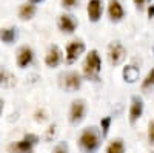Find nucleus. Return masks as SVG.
Segmentation results:
<instances>
[{
  "mask_svg": "<svg viewBox=\"0 0 154 153\" xmlns=\"http://www.w3.org/2000/svg\"><path fill=\"white\" fill-rule=\"evenodd\" d=\"M35 12H37V6H35L34 3H29V2H28V3L20 5V8H19V11H17V14H19V19H20V20L26 22V20L34 19Z\"/></svg>",
  "mask_w": 154,
  "mask_h": 153,
  "instance_id": "obj_16",
  "label": "nucleus"
},
{
  "mask_svg": "<svg viewBox=\"0 0 154 153\" xmlns=\"http://www.w3.org/2000/svg\"><path fill=\"white\" fill-rule=\"evenodd\" d=\"M106 56H108V62L111 63V67H119L126 59V48L119 40H114L108 45Z\"/></svg>",
  "mask_w": 154,
  "mask_h": 153,
  "instance_id": "obj_5",
  "label": "nucleus"
},
{
  "mask_svg": "<svg viewBox=\"0 0 154 153\" xmlns=\"http://www.w3.org/2000/svg\"><path fill=\"white\" fill-rule=\"evenodd\" d=\"M133 2H134V5H136V8H137L139 11H142V9L145 8V5H146L148 0H133Z\"/></svg>",
  "mask_w": 154,
  "mask_h": 153,
  "instance_id": "obj_26",
  "label": "nucleus"
},
{
  "mask_svg": "<svg viewBox=\"0 0 154 153\" xmlns=\"http://www.w3.org/2000/svg\"><path fill=\"white\" fill-rule=\"evenodd\" d=\"M38 142L40 138L35 133H26L20 141L11 142L8 145V153H34V148Z\"/></svg>",
  "mask_w": 154,
  "mask_h": 153,
  "instance_id": "obj_3",
  "label": "nucleus"
},
{
  "mask_svg": "<svg viewBox=\"0 0 154 153\" xmlns=\"http://www.w3.org/2000/svg\"><path fill=\"white\" fill-rule=\"evenodd\" d=\"M57 135V124H51L48 129H46V135H45V139L46 141H53Z\"/></svg>",
  "mask_w": 154,
  "mask_h": 153,
  "instance_id": "obj_21",
  "label": "nucleus"
},
{
  "mask_svg": "<svg viewBox=\"0 0 154 153\" xmlns=\"http://www.w3.org/2000/svg\"><path fill=\"white\" fill-rule=\"evenodd\" d=\"M105 153H125V142L122 138H116L105 148Z\"/></svg>",
  "mask_w": 154,
  "mask_h": 153,
  "instance_id": "obj_18",
  "label": "nucleus"
},
{
  "mask_svg": "<svg viewBox=\"0 0 154 153\" xmlns=\"http://www.w3.org/2000/svg\"><path fill=\"white\" fill-rule=\"evenodd\" d=\"M19 37V31L16 27H5V28H0V40L6 45H11L17 40Z\"/></svg>",
  "mask_w": 154,
  "mask_h": 153,
  "instance_id": "obj_14",
  "label": "nucleus"
},
{
  "mask_svg": "<svg viewBox=\"0 0 154 153\" xmlns=\"http://www.w3.org/2000/svg\"><path fill=\"white\" fill-rule=\"evenodd\" d=\"M122 78L128 84H134L140 78V70L134 65H125L123 70H122Z\"/></svg>",
  "mask_w": 154,
  "mask_h": 153,
  "instance_id": "obj_17",
  "label": "nucleus"
},
{
  "mask_svg": "<svg viewBox=\"0 0 154 153\" xmlns=\"http://www.w3.org/2000/svg\"><path fill=\"white\" fill-rule=\"evenodd\" d=\"M34 60V51L31 46L23 45L17 49V56H16V62L19 68H26L28 65H31V62Z\"/></svg>",
  "mask_w": 154,
  "mask_h": 153,
  "instance_id": "obj_12",
  "label": "nucleus"
},
{
  "mask_svg": "<svg viewBox=\"0 0 154 153\" xmlns=\"http://www.w3.org/2000/svg\"><path fill=\"white\" fill-rule=\"evenodd\" d=\"M100 71H102V59L97 49H89V53L85 56V60L82 63V73L83 78L97 82L100 79Z\"/></svg>",
  "mask_w": 154,
  "mask_h": 153,
  "instance_id": "obj_2",
  "label": "nucleus"
},
{
  "mask_svg": "<svg viewBox=\"0 0 154 153\" xmlns=\"http://www.w3.org/2000/svg\"><path fill=\"white\" fill-rule=\"evenodd\" d=\"M63 62V51L57 45H51L45 54V65L48 68H57Z\"/></svg>",
  "mask_w": 154,
  "mask_h": 153,
  "instance_id": "obj_10",
  "label": "nucleus"
},
{
  "mask_svg": "<svg viewBox=\"0 0 154 153\" xmlns=\"http://www.w3.org/2000/svg\"><path fill=\"white\" fill-rule=\"evenodd\" d=\"M28 2H29V3H34V5H35V3H40V2H43V0H28Z\"/></svg>",
  "mask_w": 154,
  "mask_h": 153,
  "instance_id": "obj_29",
  "label": "nucleus"
},
{
  "mask_svg": "<svg viewBox=\"0 0 154 153\" xmlns=\"http://www.w3.org/2000/svg\"><path fill=\"white\" fill-rule=\"evenodd\" d=\"M145 110V104H143V99L140 96H133L131 102H130V108H128V119H130V124L134 125L143 114Z\"/></svg>",
  "mask_w": 154,
  "mask_h": 153,
  "instance_id": "obj_8",
  "label": "nucleus"
},
{
  "mask_svg": "<svg viewBox=\"0 0 154 153\" xmlns=\"http://www.w3.org/2000/svg\"><path fill=\"white\" fill-rule=\"evenodd\" d=\"M146 14H148V19H154V3H151L146 8Z\"/></svg>",
  "mask_w": 154,
  "mask_h": 153,
  "instance_id": "obj_27",
  "label": "nucleus"
},
{
  "mask_svg": "<svg viewBox=\"0 0 154 153\" xmlns=\"http://www.w3.org/2000/svg\"><path fill=\"white\" fill-rule=\"evenodd\" d=\"M148 2H151V0H148Z\"/></svg>",
  "mask_w": 154,
  "mask_h": 153,
  "instance_id": "obj_30",
  "label": "nucleus"
},
{
  "mask_svg": "<svg viewBox=\"0 0 154 153\" xmlns=\"http://www.w3.org/2000/svg\"><path fill=\"white\" fill-rule=\"evenodd\" d=\"M79 2H80V0H60L62 6L65 9H72L75 6H79Z\"/></svg>",
  "mask_w": 154,
  "mask_h": 153,
  "instance_id": "obj_24",
  "label": "nucleus"
},
{
  "mask_svg": "<svg viewBox=\"0 0 154 153\" xmlns=\"http://www.w3.org/2000/svg\"><path fill=\"white\" fill-rule=\"evenodd\" d=\"M86 14L89 22L97 23L102 19V14H103V3L102 0H89L86 5Z\"/></svg>",
  "mask_w": 154,
  "mask_h": 153,
  "instance_id": "obj_13",
  "label": "nucleus"
},
{
  "mask_svg": "<svg viewBox=\"0 0 154 153\" xmlns=\"http://www.w3.org/2000/svg\"><path fill=\"white\" fill-rule=\"evenodd\" d=\"M111 122H112V118L111 116H105L100 119V132H102V136H108L109 133V129H111Z\"/></svg>",
  "mask_w": 154,
  "mask_h": 153,
  "instance_id": "obj_20",
  "label": "nucleus"
},
{
  "mask_svg": "<svg viewBox=\"0 0 154 153\" xmlns=\"http://www.w3.org/2000/svg\"><path fill=\"white\" fill-rule=\"evenodd\" d=\"M102 132L97 127L91 125L83 129L77 138V145H79L82 153H97L99 148L102 147Z\"/></svg>",
  "mask_w": 154,
  "mask_h": 153,
  "instance_id": "obj_1",
  "label": "nucleus"
},
{
  "mask_svg": "<svg viewBox=\"0 0 154 153\" xmlns=\"http://www.w3.org/2000/svg\"><path fill=\"white\" fill-rule=\"evenodd\" d=\"M16 84H17L16 76L12 74L9 70H6L5 67L0 65V87H3V88H12V87H16Z\"/></svg>",
  "mask_w": 154,
  "mask_h": 153,
  "instance_id": "obj_15",
  "label": "nucleus"
},
{
  "mask_svg": "<svg viewBox=\"0 0 154 153\" xmlns=\"http://www.w3.org/2000/svg\"><path fill=\"white\" fill-rule=\"evenodd\" d=\"M146 135H148V142L154 147V121L148 122V132H146Z\"/></svg>",
  "mask_w": 154,
  "mask_h": 153,
  "instance_id": "obj_23",
  "label": "nucleus"
},
{
  "mask_svg": "<svg viewBox=\"0 0 154 153\" xmlns=\"http://www.w3.org/2000/svg\"><path fill=\"white\" fill-rule=\"evenodd\" d=\"M77 27H79V22H77V19L72 14H66L65 12V14H60L57 19V28L65 34L75 33Z\"/></svg>",
  "mask_w": 154,
  "mask_h": 153,
  "instance_id": "obj_9",
  "label": "nucleus"
},
{
  "mask_svg": "<svg viewBox=\"0 0 154 153\" xmlns=\"http://www.w3.org/2000/svg\"><path fill=\"white\" fill-rule=\"evenodd\" d=\"M86 102L83 99H75L71 102V105H69V111H68V121L72 124V125H77V124H80L85 116H86Z\"/></svg>",
  "mask_w": 154,
  "mask_h": 153,
  "instance_id": "obj_6",
  "label": "nucleus"
},
{
  "mask_svg": "<svg viewBox=\"0 0 154 153\" xmlns=\"http://www.w3.org/2000/svg\"><path fill=\"white\" fill-rule=\"evenodd\" d=\"M34 119L37 121V122H45L46 119H48V113H46V110H43V108H40V110H35V113H34Z\"/></svg>",
  "mask_w": 154,
  "mask_h": 153,
  "instance_id": "obj_22",
  "label": "nucleus"
},
{
  "mask_svg": "<svg viewBox=\"0 0 154 153\" xmlns=\"http://www.w3.org/2000/svg\"><path fill=\"white\" fill-rule=\"evenodd\" d=\"M140 88H142V91H145V93H148L149 90H152V88H154V68H151L146 73L145 79H142Z\"/></svg>",
  "mask_w": 154,
  "mask_h": 153,
  "instance_id": "obj_19",
  "label": "nucleus"
},
{
  "mask_svg": "<svg viewBox=\"0 0 154 153\" xmlns=\"http://www.w3.org/2000/svg\"><path fill=\"white\" fill-rule=\"evenodd\" d=\"M3 108H5V100L0 97V116H2V113H3Z\"/></svg>",
  "mask_w": 154,
  "mask_h": 153,
  "instance_id": "obj_28",
  "label": "nucleus"
},
{
  "mask_svg": "<svg viewBox=\"0 0 154 153\" xmlns=\"http://www.w3.org/2000/svg\"><path fill=\"white\" fill-rule=\"evenodd\" d=\"M106 14H108V19L111 22H114V23L123 20L125 9H123V6L120 3V0H109L108 6H106Z\"/></svg>",
  "mask_w": 154,
  "mask_h": 153,
  "instance_id": "obj_11",
  "label": "nucleus"
},
{
  "mask_svg": "<svg viewBox=\"0 0 154 153\" xmlns=\"http://www.w3.org/2000/svg\"><path fill=\"white\" fill-rule=\"evenodd\" d=\"M86 49V45L82 39H75V40H71L66 48H65V62L68 63V65H71V63L77 62V59H79Z\"/></svg>",
  "mask_w": 154,
  "mask_h": 153,
  "instance_id": "obj_7",
  "label": "nucleus"
},
{
  "mask_svg": "<svg viewBox=\"0 0 154 153\" xmlns=\"http://www.w3.org/2000/svg\"><path fill=\"white\" fill-rule=\"evenodd\" d=\"M53 153H69V147H68L66 142H59L53 148Z\"/></svg>",
  "mask_w": 154,
  "mask_h": 153,
  "instance_id": "obj_25",
  "label": "nucleus"
},
{
  "mask_svg": "<svg viewBox=\"0 0 154 153\" xmlns=\"http://www.w3.org/2000/svg\"><path fill=\"white\" fill-rule=\"evenodd\" d=\"M82 82H83L82 74L77 73V71H66V73L60 74V78H59L60 88H63L65 91H69V93L80 90Z\"/></svg>",
  "mask_w": 154,
  "mask_h": 153,
  "instance_id": "obj_4",
  "label": "nucleus"
}]
</instances>
